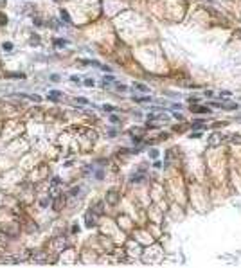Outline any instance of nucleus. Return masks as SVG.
<instances>
[{
    "instance_id": "f03ea898",
    "label": "nucleus",
    "mask_w": 241,
    "mask_h": 268,
    "mask_svg": "<svg viewBox=\"0 0 241 268\" xmlns=\"http://www.w3.org/2000/svg\"><path fill=\"white\" fill-rule=\"evenodd\" d=\"M221 141H223V137H221V133H212L211 137H209V146L211 148H216V146H219L221 144Z\"/></svg>"
},
{
    "instance_id": "4468645a",
    "label": "nucleus",
    "mask_w": 241,
    "mask_h": 268,
    "mask_svg": "<svg viewBox=\"0 0 241 268\" xmlns=\"http://www.w3.org/2000/svg\"><path fill=\"white\" fill-rule=\"evenodd\" d=\"M7 78H15V79L20 78V79H24V78H25V74H7Z\"/></svg>"
},
{
    "instance_id": "f3484780",
    "label": "nucleus",
    "mask_w": 241,
    "mask_h": 268,
    "mask_svg": "<svg viewBox=\"0 0 241 268\" xmlns=\"http://www.w3.org/2000/svg\"><path fill=\"white\" fill-rule=\"evenodd\" d=\"M140 180H142V175H140V173H137V175L131 176V182H140Z\"/></svg>"
},
{
    "instance_id": "393cba45",
    "label": "nucleus",
    "mask_w": 241,
    "mask_h": 268,
    "mask_svg": "<svg viewBox=\"0 0 241 268\" xmlns=\"http://www.w3.org/2000/svg\"><path fill=\"white\" fill-rule=\"evenodd\" d=\"M50 79L52 81H59V76H58V74H54V76H50Z\"/></svg>"
},
{
    "instance_id": "1a4fd4ad",
    "label": "nucleus",
    "mask_w": 241,
    "mask_h": 268,
    "mask_svg": "<svg viewBox=\"0 0 241 268\" xmlns=\"http://www.w3.org/2000/svg\"><path fill=\"white\" fill-rule=\"evenodd\" d=\"M59 15H61V18H63L67 24H70V22H72V20H70V16H68V13L65 11V9H61V11H59Z\"/></svg>"
},
{
    "instance_id": "ddd939ff",
    "label": "nucleus",
    "mask_w": 241,
    "mask_h": 268,
    "mask_svg": "<svg viewBox=\"0 0 241 268\" xmlns=\"http://www.w3.org/2000/svg\"><path fill=\"white\" fill-rule=\"evenodd\" d=\"M76 103L78 104H88V99L87 97H76Z\"/></svg>"
},
{
    "instance_id": "4be33fe9",
    "label": "nucleus",
    "mask_w": 241,
    "mask_h": 268,
    "mask_svg": "<svg viewBox=\"0 0 241 268\" xmlns=\"http://www.w3.org/2000/svg\"><path fill=\"white\" fill-rule=\"evenodd\" d=\"M78 192H79V187H72V191H70V195H72V196L78 195Z\"/></svg>"
},
{
    "instance_id": "b1692460",
    "label": "nucleus",
    "mask_w": 241,
    "mask_h": 268,
    "mask_svg": "<svg viewBox=\"0 0 241 268\" xmlns=\"http://www.w3.org/2000/svg\"><path fill=\"white\" fill-rule=\"evenodd\" d=\"M72 232H74V234L79 232V227H78V225H72Z\"/></svg>"
},
{
    "instance_id": "f257e3e1",
    "label": "nucleus",
    "mask_w": 241,
    "mask_h": 268,
    "mask_svg": "<svg viewBox=\"0 0 241 268\" xmlns=\"http://www.w3.org/2000/svg\"><path fill=\"white\" fill-rule=\"evenodd\" d=\"M119 198H121V195L115 189H110L108 192H106V203H110V205H115V203H119Z\"/></svg>"
},
{
    "instance_id": "dca6fc26",
    "label": "nucleus",
    "mask_w": 241,
    "mask_h": 268,
    "mask_svg": "<svg viewBox=\"0 0 241 268\" xmlns=\"http://www.w3.org/2000/svg\"><path fill=\"white\" fill-rule=\"evenodd\" d=\"M6 24H7V16L0 13V25H6Z\"/></svg>"
},
{
    "instance_id": "423d86ee",
    "label": "nucleus",
    "mask_w": 241,
    "mask_h": 268,
    "mask_svg": "<svg viewBox=\"0 0 241 268\" xmlns=\"http://www.w3.org/2000/svg\"><path fill=\"white\" fill-rule=\"evenodd\" d=\"M61 205H65V198H63V196L56 198V205H54V211H59V209H61Z\"/></svg>"
},
{
    "instance_id": "6e6552de",
    "label": "nucleus",
    "mask_w": 241,
    "mask_h": 268,
    "mask_svg": "<svg viewBox=\"0 0 241 268\" xmlns=\"http://www.w3.org/2000/svg\"><path fill=\"white\" fill-rule=\"evenodd\" d=\"M133 88H137V90H140V92H148V90H149V88L146 87V85H142V83H135Z\"/></svg>"
},
{
    "instance_id": "5701e85b",
    "label": "nucleus",
    "mask_w": 241,
    "mask_h": 268,
    "mask_svg": "<svg viewBox=\"0 0 241 268\" xmlns=\"http://www.w3.org/2000/svg\"><path fill=\"white\" fill-rule=\"evenodd\" d=\"M149 155H151V158H156V157H159V151H156V149H153Z\"/></svg>"
},
{
    "instance_id": "aec40b11",
    "label": "nucleus",
    "mask_w": 241,
    "mask_h": 268,
    "mask_svg": "<svg viewBox=\"0 0 241 268\" xmlns=\"http://www.w3.org/2000/svg\"><path fill=\"white\" fill-rule=\"evenodd\" d=\"M85 85H87V87H94V79H85Z\"/></svg>"
},
{
    "instance_id": "39448f33",
    "label": "nucleus",
    "mask_w": 241,
    "mask_h": 268,
    "mask_svg": "<svg viewBox=\"0 0 241 268\" xmlns=\"http://www.w3.org/2000/svg\"><path fill=\"white\" fill-rule=\"evenodd\" d=\"M59 97H61V92H58V90L49 92V99H50V101H58Z\"/></svg>"
},
{
    "instance_id": "0eeeda50",
    "label": "nucleus",
    "mask_w": 241,
    "mask_h": 268,
    "mask_svg": "<svg viewBox=\"0 0 241 268\" xmlns=\"http://www.w3.org/2000/svg\"><path fill=\"white\" fill-rule=\"evenodd\" d=\"M103 209H104V205H103L101 202H97L96 205H94V209H92V211L96 212V214H103Z\"/></svg>"
},
{
    "instance_id": "412c9836",
    "label": "nucleus",
    "mask_w": 241,
    "mask_h": 268,
    "mask_svg": "<svg viewBox=\"0 0 241 268\" xmlns=\"http://www.w3.org/2000/svg\"><path fill=\"white\" fill-rule=\"evenodd\" d=\"M106 81H113V76H104L103 78V83H106Z\"/></svg>"
},
{
    "instance_id": "7ed1b4c3",
    "label": "nucleus",
    "mask_w": 241,
    "mask_h": 268,
    "mask_svg": "<svg viewBox=\"0 0 241 268\" xmlns=\"http://www.w3.org/2000/svg\"><path fill=\"white\" fill-rule=\"evenodd\" d=\"M85 223H87V227H94V225H96V212H94V211H88L87 212Z\"/></svg>"
},
{
    "instance_id": "20e7f679",
    "label": "nucleus",
    "mask_w": 241,
    "mask_h": 268,
    "mask_svg": "<svg viewBox=\"0 0 241 268\" xmlns=\"http://www.w3.org/2000/svg\"><path fill=\"white\" fill-rule=\"evenodd\" d=\"M191 112H198V113H207L209 108H205V106H193L191 104Z\"/></svg>"
},
{
    "instance_id": "f8f14e48",
    "label": "nucleus",
    "mask_w": 241,
    "mask_h": 268,
    "mask_svg": "<svg viewBox=\"0 0 241 268\" xmlns=\"http://www.w3.org/2000/svg\"><path fill=\"white\" fill-rule=\"evenodd\" d=\"M133 99L137 101V103H142V104H144V103H151V99H149V97H133Z\"/></svg>"
},
{
    "instance_id": "a211bd4d",
    "label": "nucleus",
    "mask_w": 241,
    "mask_h": 268,
    "mask_svg": "<svg viewBox=\"0 0 241 268\" xmlns=\"http://www.w3.org/2000/svg\"><path fill=\"white\" fill-rule=\"evenodd\" d=\"M117 90H119V92H126L128 87H126V85H121V83H119V85H117Z\"/></svg>"
},
{
    "instance_id": "9b49d317",
    "label": "nucleus",
    "mask_w": 241,
    "mask_h": 268,
    "mask_svg": "<svg viewBox=\"0 0 241 268\" xmlns=\"http://www.w3.org/2000/svg\"><path fill=\"white\" fill-rule=\"evenodd\" d=\"M54 43H56V47H65L68 41L67 40H54Z\"/></svg>"
},
{
    "instance_id": "9d476101",
    "label": "nucleus",
    "mask_w": 241,
    "mask_h": 268,
    "mask_svg": "<svg viewBox=\"0 0 241 268\" xmlns=\"http://www.w3.org/2000/svg\"><path fill=\"white\" fill-rule=\"evenodd\" d=\"M2 49H4L6 52H9V50H13V43H11V41H4V43H2Z\"/></svg>"
},
{
    "instance_id": "6ab92c4d",
    "label": "nucleus",
    "mask_w": 241,
    "mask_h": 268,
    "mask_svg": "<svg viewBox=\"0 0 241 268\" xmlns=\"http://www.w3.org/2000/svg\"><path fill=\"white\" fill-rule=\"evenodd\" d=\"M110 121H112L113 124H117V122H119L121 119H119V117H117V115H112V117H110Z\"/></svg>"
},
{
    "instance_id": "2eb2a0df",
    "label": "nucleus",
    "mask_w": 241,
    "mask_h": 268,
    "mask_svg": "<svg viewBox=\"0 0 241 268\" xmlns=\"http://www.w3.org/2000/svg\"><path fill=\"white\" fill-rule=\"evenodd\" d=\"M234 144H241V135H232V139H230Z\"/></svg>"
}]
</instances>
